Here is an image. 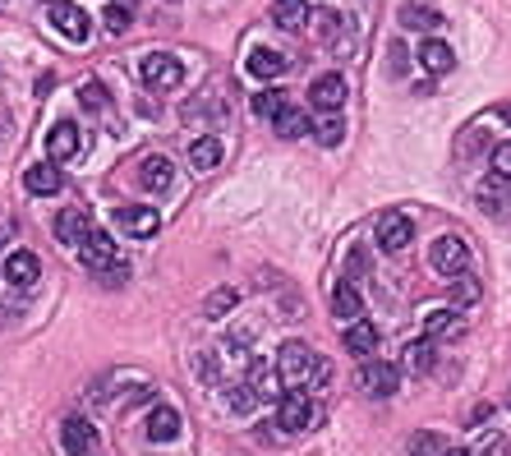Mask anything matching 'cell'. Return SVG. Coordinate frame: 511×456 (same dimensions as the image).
I'll list each match as a JSON object with an SVG mask.
<instances>
[{
  "label": "cell",
  "mask_w": 511,
  "mask_h": 456,
  "mask_svg": "<svg viewBox=\"0 0 511 456\" xmlns=\"http://www.w3.org/2000/svg\"><path fill=\"white\" fill-rule=\"evenodd\" d=\"M51 28L60 37H69V42H88V33H93L88 15L75 5V0H55V5H51Z\"/></svg>",
  "instance_id": "cell-4"
},
{
  "label": "cell",
  "mask_w": 511,
  "mask_h": 456,
  "mask_svg": "<svg viewBox=\"0 0 511 456\" xmlns=\"http://www.w3.org/2000/svg\"><path fill=\"white\" fill-rule=\"evenodd\" d=\"M102 24H106V33H129V24H134V5H125V0H111V5L102 10Z\"/></svg>",
  "instance_id": "cell-29"
},
{
  "label": "cell",
  "mask_w": 511,
  "mask_h": 456,
  "mask_svg": "<svg viewBox=\"0 0 511 456\" xmlns=\"http://www.w3.org/2000/svg\"><path fill=\"white\" fill-rule=\"evenodd\" d=\"M447 451H452V447H447L443 433H428V429L410 433V456H447Z\"/></svg>",
  "instance_id": "cell-28"
},
{
  "label": "cell",
  "mask_w": 511,
  "mask_h": 456,
  "mask_svg": "<svg viewBox=\"0 0 511 456\" xmlns=\"http://www.w3.org/2000/svg\"><path fill=\"white\" fill-rule=\"evenodd\" d=\"M470 456H511V451H506V442H502L497 433H488V438H484V442H479Z\"/></svg>",
  "instance_id": "cell-39"
},
{
  "label": "cell",
  "mask_w": 511,
  "mask_h": 456,
  "mask_svg": "<svg viewBox=\"0 0 511 456\" xmlns=\"http://www.w3.org/2000/svg\"><path fill=\"white\" fill-rule=\"evenodd\" d=\"M410 236H415V226H410V217H406V212H383V217H378V226H374V240H378V249H387V254L406 249V245H410Z\"/></svg>",
  "instance_id": "cell-5"
},
{
  "label": "cell",
  "mask_w": 511,
  "mask_h": 456,
  "mask_svg": "<svg viewBox=\"0 0 511 456\" xmlns=\"http://www.w3.org/2000/svg\"><path fill=\"white\" fill-rule=\"evenodd\" d=\"M46 152H51L55 162H69V157H75V152H79V125H75V120H60V125L46 134Z\"/></svg>",
  "instance_id": "cell-15"
},
{
  "label": "cell",
  "mask_w": 511,
  "mask_h": 456,
  "mask_svg": "<svg viewBox=\"0 0 511 456\" xmlns=\"http://www.w3.org/2000/svg\"><path fill=\"white\" fill-rule=\"evenodd\" d=\"M387 65H392V74L406 69V46H401V42H392V60H387Z\"/></svg>",
  "instance_id": "cell-41"
},
{
  "label": "cell",
  "mask_w": 511,
  "mask_h": 456,
  "mask_svg": "<svg viewBox=\"0 0 511 456\" xmlns=\"http://www.w3.org/2000/svg\"><path fill=\"white\" fill-rule=\"evenodd\" d=\"M249 383L258 388V397H276V401L286 397V392H281V373H276V364H267V360H254V364H249Z\"/></svg>",
  "instance_id": "cell-21"
},
{
  "label": "cell",
  "mask_w": 511,
  "mask_h": 456,
  "mask_svg": "<svg viewBox=\"0 0 511 456\" xmlns=\"http://www.w3.org/2000/svg\"><path fill=\"white\" fill-rule=\"evenodd\" d=\"M245 69L254 74V79H276V74L286 69V56H281V51H272V46H258V51L245 60Z\"/></svg>",
  "instance_id": "cell-22"
},
{
  "label": "cell",
  "mask_w": 511,
  "mask_h": 456,
  "mask_svg": "<svg viewBox=\"0 0 511 456\" xmlns=\"http://www.w3.org/2000/svg\"><path fill=\"white\" fill-rule=\"evenodd\" d=\"M401 24H406V28H424V33H433L437 24H443V15L428 10V5H406V10H401Z\"/></svg>",
  "instance_id": "cell-30"
},
{
  "label": "cell",
  "mask_w": 511,
  "mask_h": 456,
  "mask_svg": "<svg viewBox=\"0 0 511 456\" xmlns=\"http://www.w3.org/2000/svg\"><path fill=\"white\" fill-rule=\"evenodd\" d=\"M189 162H194V171L222 167V143H216L212 134H207V138H194V143H189Z\"/></svg>",
  "instance_id": "cell-24"
},
{
  "label": "cell",
  "mask_w": 511,
  "mask_h": 456,
  "mask_svg": "<svg viewBox=\"0 0 511 456\" xmlns=\"http://www.w3.org/2000/svg\"><path fill=\"white\" fill-rule=\"evenodd\" d=\"M506 203H511V194H506V180H502V176H493L488 185H479V208H484V212L502 217Z\"/></svg>",
  "instance_id": "cell-25"
},
{
  "label": "cell",
  "mask_w": 511,
  "mask_h": 456,
  "mask_svg": "<svg viewBox=\"0 0 511 456\" xmlns=\"http://www.w3.org/2000/svg\"><path fill=\"white\" fill-rule=\"evenodd\" d=\"M419 65H424L428 74H447V69L456 65V51H452L447 42H437V37H433V42H424V46H419Z\"/></svg>",
  "instance_id": "cell-20"
},
{
  "label": "cell",
  "mask_w": 511,
  "mask_h": 456,
  "mask_svg": "<svg viewBox=\"0 0 511 456\" xmlns=\"http://www.w3.org/2000/svg\"><path fill=\"white\" fill-rule=\"evenodd\" d=\"M60 447L69 451V456H88L93 447H97V424H88V420H65L60 424Z\"/></svg>",
  "instance_id": "cell-10"
},
{
  "label": "cell",
  "mask_w": 511,
  "mask_h": 456,
  "mask_svg": "<svg viewBox=\"0 0 511 456\" xmlns=\"http://www.w3.org/2000/svg\"><path fill=\"white\" fill-rule=\"evenodd\" d=\"M502 116H506V125H511V106H506V111H502Z\"/></svg>",
  "instance_id": "cell-42"
},
{
  "label": "cell",
  "mask_w": 511,
  "mask_h": 456,
  "mask_svg": "<svg viewBox=\"0 0 511 456\" xmlns=\"http://www.w3.org/2000/svg\"><path fill=\"white\" fill-rule=\"evenodd\" d=\"M332 309H336V319L359 323V314H364V295L355 290V281H341V286L332 290Z\"/></svg>",
  "instance_id": "cell-18"
},
{
  "label": "cell",
  "mask_w": 511,
  "mask_h": 456,
  "mask_svg": "<svg viewBox=\"0 0 511 456\" xmlns=\"http://www.w3.org/2000/svg\"><path fill=\"white\" fill-rule=\"evenodd\" d=\"M309 19H314L309 15V0H276V5H272V24L286 28V33H300Z\"/></svg>",
  "instance_id": "cell-16"
},
{
  "label": "cell",
  "mask_w": 511,
  "mask_h": 456,
  "mask_svg": "<svg viewBox=\"0 0 511 456\" xmlns=\"http://www.w3.org/2000/svg\"><path fill=\"white\" fill-rule=\"evenodd\" d=\"M452 299H456V304H475V299H479V281L461 272V277L452 281Z\"/></svg>",
  "instance_id": "cell-35"
},
{
  "label": "cell",
  "mask_w": 511,
  "mask_h": 456,
  "mask_svg": "<svg viewBox=\"0 0 511 456\" xmlns=\"http://www.w3.org/2000/svg\"><path fill=\"white\" fill-rule=\"evenodd\" d=\"M276 424H281L286 433H300V429L314 424V401H309L305 388H290V392L276 401Z\"/></svg>",
  "instance_id": "cell-3"
},
{
  "label": "cell",
  "mask_w": 511,
  "mask_h": 456,
  "mask_svg": "<svg viewBox=\"0 0 511 456\" xmlns=\"http://www.w3.org/2000/svg\"><path fill=\"white\" fill-rule=\"evenodd\" d=\"M180 433V410L175 406H157L153 415H148V438L153 442H171Z\"/></svg>",
  "instance_id": "cell-23"
},
{
  "label": "cell",
  "mask_w": 511,
  "mask_h": 456,
  "mask_svg": "<svg viewBox=\"0 0 511 456\" xmlns=\"http://www.w3.org/2000/svg\"><path fill=\"white\" fill-rule=\"evenodd\" d=\"M24 189H28V194H60V167H55V162L28 167V171H24Z\"/></svg>",
  "instance_id": "cell-19"
},
{
  "label": "cell",
  "mask_w": 511,
  "mask_h": 456,
  "mask_svg": "<svg viewBox=\"0 0 511 456\" xmlns=\"http://www.w3.org/2000/svg\"><path fill=\"white\" fill-rule=\"evenodd\" d=\"M506 406H511V392H506Z\"/></svg>",
  "instance_id": "cell-43"
},
{
  "label": "cell",
  "mask_w": 511,
  "mask_h": 456,
  "mask_svg": "<svg viewBox=\"0 0 511 456\" xmlns=\"http://www.w3.org/2000/svg\"><path fill=\"white\" fill-rule=\"evenodd\" d=\"M309 102H314L318 111H341V106H346V79H341V74H323V79H314Z\"/></svg>",
  "instance_id": "cell-13"
},
{
  "label": "cell",
  "mask_w": 511,
  "mask_h": 456,
  "mask_svg": "<svg viewBox=\"0 0 511 456\" xmlns=\"http://www.w3.org/2000/svg\"><path fill=\"white\" fill-rule=\"evenodd\" d=\"M79 97H84V106H93V111H102V106H106V88H102V84H93V79L79 88Z\"/></svg>",
  "instance_id": "cell-38"
},
{
  "label": "cell",
  "mask_w": 511,
  "mask_h": 456,
  "mask_svg": "<svg viewBox=\"0 0 511 456\" xmlns=\"http://www.w3.org/2000/svg\"><path fill=\"white\" fill-rule=\"evenodd\" d=\"M171 180H175L171 157H143V167H138V185L148 189V194H166V189H171Z\"/></svg>",
  "instance_id": "cell-14"
},
{
  "label": "cell",
  "mask_w": 511,
  "mask_h": 456,
  "mask_svg": "<svg viewBox=\"0 0 511 456\" xmlns=\"http://www.w3.org/2000/svg\"><path fill=\"white\" fill-rule=\"evenodd\" d=\"M493 176H502V180H511V143H502V147L493 152Z\"/></svg>",
  "instance_id": "cell-40"
},
{
  "label": "cell",
  "mask_w": 511,
  "mask_h": 456,
  "mask_svg": "<svg viewBox=\"0 0 511 456\" xmlns=\"http://www.w3.org/2000/svg\"><path fill=\"white\" fill-rule=\"evenodd\" d=\"M93 236V221H88V212H79V208H65L60 217H55V240L65 245V249H84V240Z\"/></svg>",
  "instance_id": "cell-6"
},
{
  "label": "cell",
  "mask_w": 511,
  "mask_h": 456,
  "mask_svg": "<svg viewBox=\"0 0 511 456\" xmlns=\"http://www.w3.org/2000/svg\"><path fill=\"white\" fill-rule=\"evenodd\" d=\"M281 106H286V97H281V93H272V88L254 97V111H258V116H276Z\"/></svg>",
  "instance_id": "cell-37"
},
{
  "label": "cell",
  "mask_w": 511,
  "mask_h": 456,
  "mask_svg": "<svg viewBox=\"0 0 511 456\" xmlns=\"http://www.w3.org/2000/svg\"><path fill=\"white\" fill-rule=\"evenodd\" d=\"M194 369H198L203 383H222V360H216V350H203V355L194 360Z\"/></svg>",
  "instance_id": "cell-34"
},
{
  "label": "cell",
  "mask_w": 511,
  "mask_h": 456,
  "mask_svg": "<svg viewBox=\"0 0 511 456\" xmlns=\"http://www.w3.org/2000/svg\"><path fill=\"white\" fill-rule=\"evenodd\" d=\"M79 258L93 268V272H115L120 268V254H115V240L106 236V231H93L88 240H84V249H79Z\"/></svg>",
  "instance_id": "cell-8"
},
{
  "label": "cell",
  "mask_w": 511,
  "mask_h": 456,
  "mask_svg": "<svg viewBox=\"0 0 511 456\" xmlns=\"http://www.w3.org/2000/svg\"><path fill=\"white\" fill-rule=\"evenodd\" d=\"M272 364H276V373H281V383H290V388L314 383V369H318V360H314V350H309L305 341H286Z\"/></svg>",
  "instance_id": "cell-1"
},
{
  "label": "cell",
  "mask_w": 511,
  "mask_h": 456,
  "mask_svg": "<svg viewBox=\"0 0 511 456\" xmlns=\"http://www.w3.org/2000/svg\"><path fill=\"white\" fill-rule=\"evenodd\" d=\"M424 332H428V341H433V337H452V332H461V314H452V309H437V314H428Z\"/></svg>",
  "instance_id": "cell-31"
},
{
  "label": "cell",
  "mask_w": 511,
  "mask_h": 456,
  "mask_svg": "<svg viewBox=\"0 0 511 456\" xmlns=\"http://www.w3.org/2000/svg\"><path fill=\"white\" fill-rule=\"evenodd\" d=\"M138 74H143V84H148V88L171 93V88H180V79H185V65H180L175 56H166V51H153V56H143Z\"/></svg>",
  "instance_id": "cell-2"
},
{
  "label": "cell",
  "mask_w": 511,
  "mask_h": 456,
  "mask_svg": "<svg viewBox=\"0 0 511 456\" xmlns=\"http://www.w3.org/2000/svg\"><path fill=\"white\" fill-rule=\"evenodd\" d=\"M231 309H235V290H226V286H222V290H212V295H207V304H203V314H207V319H226Z\"/></svg>",
  "instance_id": "cell-32"
},
{
  "label": "cell",
  "mask_w": 511,
  "mask_h": 456,
  "mask_svg": "<svg viewBox=\"0 0 511 456\" xmlns=\"http://www.w3.org/2000/svg\"><path fill=\"white\" fill-rule=\"evenodd\" d=\"M115 226L120 231H129L134 240H148V236H157V212L153 208H115Z\"/></svg>",
  "instance_id": "cell-11"
},
{
  "label": "cell",
  "mask_w": 511,
  "mask_h": 456,
  "mask_svg": "<svg viewBox=\"0 0 511 456\" xmlns=\"http://www.w3.org/2000/svg\"><path fill=\"white\" fill-rule=\"evenodd\" d=\"M406 360H410V369H415V373H428V369H433V341H415Z\"/></svg>",
  "instance_id": "cell-36"
},
{
  "label": "cell",
  "mask_w": 511,
  "mask_h": 456,
  "mask_svg": "<svg viewBox=\"0 0 511 456\" xmlns=\"http://www.w3.org/2000/svg\"><path fill=\"white\" fill-rule=\"evenodd\" d=\"M272 129H276L281 138H300V134L309 129V116H305V111H296V106H281V111L272 116Z\"/></svg>",
  "instance_id": "cell-26"
},
{
  "label": "cell",
  "mask_w": 511,
  "mask_h": 456,
  "mask_svg": "<svg viewBox=\"0 0 511 456\" xmlns=\"http://www.w3.org/2000/svg\"><path fill=\"white\" fill-rule=\"evenodd\" d=\"M359 383H364V392H369V397H392L396 383H401V373H396L392 360H369V364H364V373H359Z\"/></svg>",
  "instance_id": "cell-7"
},
{
  "label": "cell",
  "mask_w": 511,
  "mask_h": 456,
  "mask_svg": "<svg viewBox=\"0 0 511 456\" xmlns=\"http://www.w3.org/2000/svg\"><path fill=\"white\" fill-rule=\"evenodd\" d=\"M466 263H470V249H466V240H456V236H443L433 245V268L443 272V277H461L466 272Z\"/></svg>",
  "instance_id": "cell-9"
},
{
  "label": "cell",
  "mask_w": 511,
  "mask_h": 456,
  "mask_svg": "<svg viewBox=\"0 0 511 456\" xmlns=\"http://www.w3.org/2000/svg\"><path fill=\"white\" fill-rule=\"evenodd\" d=\"M346 350L359 355V360H369L378 350V328L369 319H359V323H346Z\"/></svg>",
  "instance_id": "cell-17"
},
{
  "label": "cell",
  "mask_w": 511,
  "mask_h": 456,
  "mask_svg": "<svg viewBox=\"0 0 511 456\" xmlns=\"http://www.w3.org/2000/svg\"><path fill=\"white\" fill-rule=\"evenodd\" d=\"M314 134H318V143L336 147V143L346 138V120H341V116H327V120H318V129H314Z\"/></svg>",
  "instance_id": "cell-33"
},
{
  "label": "cell",
  "mask_w": 511,
  "mask_h": 456,
  "mask_svg": "<svg viewBox=\"0 0 511 456\" xmlns=\"http://www.w3.org/2000/svg\"><path fill=\"white\" fill-rule=\"evenodd\" d=\"M226 406H231L235 415H249V410L258 406V388L249 383V378H240V383H231V388H226Z\"/></svg>",
  "instance_id": "cell-27"
},
{
  "label": "cell",
  "mask_w": 511,
  "mask_h": 456,
  "mask_svg": "<svg viewBox=\"0 0 511 456\" xmlns=\"http://www.w3.org/2000/svg\"><path fill=\"white\" fill-rule=\"evenodd\" d=\"M37 277H42V263H37L33 249H15V254L5 258V281H10V286L28 290V286H37Z\"/></svg>",
  "instance_id": "cell-12"
}]
</instances>
